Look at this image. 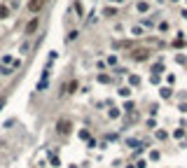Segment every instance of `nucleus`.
<instances>
[{"label":"nucleus","mask_w":187,"mask_h":168,"mask_svg":"<svg viewBox=\"0 0 187 168\" xmlns=\"http://www.w3.org/2000/svg\"><path fill=\"white\" fill-rule=\"evenodd\" d=\"M37 26H40V19L35 16V19H31V21H28V26H26V35H33V33L37 31Z\"/></svg>","instance_id":"obj_1"},{"label":"nucleus","mask_w":187,"mask_h":168,"mask_svg":"<svg viewBox=\"0 0 187 168\" xmlns=\"http://www.w3.org/2000/svg\"><path fill=\"white\" fill-rule=\"evenodd\" d=\"M42 5H45V0H31V2H28V10L31 12H40Z\"/></svg>","instance_id":"obj_2"},{"label":"nucleus","mask_w":187,"mask_h":168,"mask_svg":"<svg viewBox=\"0 0 187 168\" xmlns=\"http://www.w3.org/2000/svg\"><path fill=\"white\" fill-rule=\"evenodd\" d=\"M68 128H70L68 121H61V124H59V133H68Z\"/></svg>","instance_id":"obj_3"},{"label":"nucleus","mask_w":187,"mask_h":168,"mask_svg":"<svg viewBox=\"0 0 187 168\" xmlns=\"http://www.w3.org/2000/svg\"><path fill=\"white\" fill-rule=\"evenodd\" d=\"M145 56H147V52H145V49H138V52H136V61H143Z\"/></svg>","instance_id":"obj_4"},{"label":"nucleus","mask_w":187,"mask_h":168,"mask_svg":"<svg viewBox=\"0 0 187 168\" xmlns=\"http://www.w3.org/2000/svg\"><path fill=\"white\" fill-rule=\"evenodd\" d=\"M28 49H31V42H23V44H21V49H19V52H21V54H28Z\"/></svg>","instance_id":"obj_5"},{"label":"nucleus","mask_w":187,"mask_h":168,"mask_svg":"<svg viewBox=\"0 0 187 168\" xmlns=\"http://www.w3.org/2000/svg\"><path fill=\"white\" fill-rule=\"evenodd\" d=\"M7 12H10V10H7L5 5H0V19H5V16H7Z\"/></svg>","instance_id":"obj_6"},{"label":"nucleus","mask_w":187,"mask_h":168,"mask_svg":"<svg viewBox=\"0 0 187 168\" xmlns=\"http://www.w3.org/2000/svg\"><path fill=\"white\" fill-rule=\"evenodd\" d=\"M66 89H68V91H75V89H77V82H70L68 86H66Z\"/></svg>","instance_id":"obj_7"},{"label":"nucleus","mask_w":187,"mask_h":168,"mask_svg":"<svg viewBox=\"0 0 187 168\" xmlns=\"http://www.w3.org/2000/svg\"><path fill=\"white\" fill-rule=\"evenodd\" d=\"M0 75H12V70L10 68H0Z\"/></svg>","instance_id":"obj_8"},{"label":"nucleus","mask_w":187,"mask_h":168,"mask_svg":"<svg viewBox=\"0 0 187 168\" xmlns=\"http://www.w3.org/2000/svg\"><path fill=\"white\" fill-rule=\"evenodd\" d=\"M2 103H5V100H0V107H2Z\"/></svg>","instance_id":"obj_9"}]
</instances>
